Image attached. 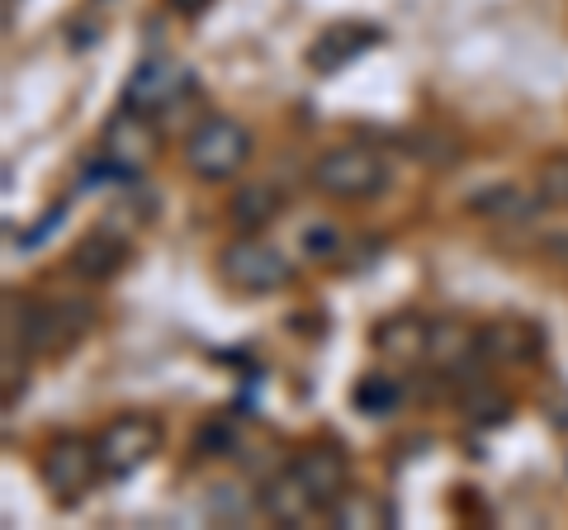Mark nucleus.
<instances>
[{
    "instance_id": "obj_1",
    "label": "nucleus",
    "mask_w": 568,
    "mask_h": 530,
    "mask_svg": "<svg viewBox=\"0 0 568 530\" xmlns=\"http://www.w3.org/2000/svg\"><path fill=\"white\" fill-rule=\"evenodd\" d=\"M91 323L95 313L85 298H20V332H6V342L20 337L29 356L58 360L71 346H81Z\"/></svg>"
},
{
    "instance_id": "obj_2",
    "label": "nucleus",
    "mask_w": 568,
    "mask_h": 530,
    "mask_svg": "<svg viewBox=\"0 0 568 530\" xmlns=\"http://www.w3.org/2000/svg\"><path fill=\"white\" fill-rule=\"evenodd\" d=\"M252 129L246 123H237L233 114H204L194 129L185 133V166L194 181H209V185H219V181H233V175L252 162Z\"/></svg>"
},
{
    "instance_id": "obj_3",
    "label": "nucleus",
    "mask_w": 568,
    "mask_h": 530,
    "mask_svg": "<svg viewBox=\"0 0 568 530\" xmlns=\"http://www.w3.org/2000/svg\"><path fill=\"white\" fill-rule=\"evenodd\" d=\"M313 185L336 204H369L388 190V162L375 147H327L313 162Z\"/></svg>"
},
{
    "instance_id": "obj_4",
    "label": "nucleus",
    "mask_w": 568,
    "mask_h": 530,
    "mask_svg": "<svg viewBox=\"0 0 568 530\" xmlns=\"http://www.w3.org/2000/svg\"><path fill=\"white\" fill-rule=\"evenodd\" d=\"M219 279L237 294H280L294 285V261L261 233H237L219 252Z\"/></svg>"
},
{
    "instance_id": "obj_5",
    "label": "nucleus",
    "mask_w": 568,
    "mask_h": 530,
    "mask_svg": "<svg viewBox=\"0 0 568 530\" xmlns=\"http://www.w3.org/2000/svg\"><path fill=\"white\" fill-rule=\"evenodd\" d=\"M100 473H104L100 450H95V440H85V436H58L39 459V479L52 492V502H62V507H77L85 492L95 488Z\"/></svg>"
},
{
    "instance_id": "obj_6",
    "label": "nucleus",
    "mask_w": 568,
    "mask_h": 530,
    "mask_svg": "<svg viewBox=\"0 0 568 530\" xmlns=\"http://www.w3.org/2000/svg\"><path fill=\"white\" fill-rule=\"evenodd\" d=\"M95 450H100L104 479H129V473H138L162 450V421L148 412H123L95 436Z\"/></svg>"
},
{
    "instance_id": "obj_7",
    "label": "nucleus",
    "mask_w": 568,
    "mask_h": 530,
    "mask_svg": "<svg viewBox=\"0 0 568 530\" xmlns=\"http://www.w3.org/2000/svg\"><path fill=\"white\" fill-rule=\"evenodd\" d=\"M194 91V77H190V67L185 62H175V58H162V52H152V58H142L133 67V77L123 81V104L138 114H166L175 110L185 95Z\"/></svg>"
},
{
    "instance_id": "obj_8",
    "label": "nucleus",
    "mask_w": 568,
    "mask_h": 530,
    "mask_svg": "<svg viewBox=\"0 0 568 530\" xmlns=\"http://www.w3.org/2000/svg\"><path fill=\"white\" fill-rule=\"evenodd\" d=\"M100 156L110 166H119L129 181H138V171H148L152 166V156H156V129H152V114H138V110H123L104 123V133H100Z\"/></svg>"
},
{
    "instance_id": "obj_9",
    "label": "nucleus",
    "mask_w": 568,
    "mask_h": 530,
    "mask_svg": "<svg viewBox=\"0 0 568 530\" xmlns=\"http://www.w3.org/2000/svg\"><path fill=\"white\" fill-rule=\"evenodd\" d=\"M384 39V33L375 29V24H355V20H346V24H332V29H323L317 39L308 43V67L317 77H336L342 67H351L361 52H369Z\"/></svg>"
},
{
    "instance_id": "obj_10",
    "label": "nucleus",
    "mask_w": 568,
    "mask_h": 530,
    "mask_svg": "<svg viewBox=\"0 0 568 530\" xmlns=\"http://www.w3.org/2000/svg\"><path fill=\"white\" fill-rule=\"evenodd\" d=\"M369 346H375L388 365L413 369V365L426 360V346H432V323L417 317V313H394V317H384V323H375V332H369Z\"/></svg>"
},
{
    "instance_id": "obj_11",
    "label": "nucleus",
    "mask_w": 568,
    "mask_h": 530,
    "mask_svg": "<svg viewBox=\"0 0 568 530\" xmlns=\"http://www.w3.org/2000/svg\"><path fill=\"white\" fill-rule=\"evenodd\" d=\"M256 507H261L271 521H280V526H304V521H313L317 511H323V502H317L313 492H308V483L298 479V469H294V465L265 479Z\"/></svg>"
},
{
    "instance_id": "obj_12",
    "label": "nucleus",
    "mask_w": 568,
    "mask_h": 530,
    "mask_svg": "<svg viewBox=\"0 0 568 530\" xmlns=\"http://www.w3.org/2000/svg\"><path fill=\"white\" fill-rule=\"evenodd\" d=\"M290 465L298 469V479L308 483L313 498L323 502V511L351 488V465H346V455L336 450V446H323V440H317V446H304V450L290 459Z\"/></svg>"
},
{
    "instance_id": "obj_13",
    "label": "nucleus",
    "mask_w": 568,
    "mask_h": 530,
    "mask_svg": "<svg viewBox=\"0 0 568 530\" xmlns=\"http://www.w3.org/2000/svg\"><path fill=\"white\" fill-rule=\"evenodd\" d=\"M478 356V332L459 317H440L432 323V346H426V360H432L446 379H469V360Z\"/></svg>"
},
{
    "instance_id": "obj_14",
    "label": "nucleus",
    "mask_w": 568,
    "mask_h": 530,
    "mask_svg": "<svg viewBox=\"0 0 568 530\" xmlns=\"http://www.w3.org/2000/svg\"><path fill=\"white\" fill-rule=\"evenodd\" d=\"M284 208V194L271 185V181H246L227 194V218H233L237 233H261L271 227Z\"/></svg>"
},
{
    "instance_id": "obj_15",
    "label": "nucleus",
    "mask_w": 568,
    "mask_h": 530,
    "mask_svg": "<svg viewBox=\"0 0 568 530\" xmlns=\"http://www.w3.org/2000/svg\"><path fill=\"white\" fill-rule=\"evenodd\" d=\"M123 261H129V242H119L114 233H95L71 252V275L91 279V285H104V279H114L123 271Z\"/></svg>"
},
{
    "instance_id": "obj_16",
    "label": "nucleus",
    "mask_w": 568,
    "mask_h": 530,
    "mask_svg": "<svg viewBox=\"0 0 568 530\" xmlns=\"http://www.w3.org/2000/svg\"><path fill=\"white\" fill-rule=\"evenodd\" d=\"M536 350H540L536 332L521 327V323H488V327H478V356L493 360V365H526Z\"/></svg>"
},
{
    "instance_id": "obj_17",
    "label": "nucleus",
    "mask_w": 568,
    "mask_h": 530,
    "mask_svg": "<svg viewBox=\"0 0 568 530\" xmlns=\"http://www.w3.org/2000/svg\"><path fill=\"white\" fill-rule=\"evenodd\" d=\"M536 194H526L517 185H488L484 194H474L469 208L474 214H484L493 223H530V214H536Z\"/></svg>"
},
{
    "instance_id": "obj_18",
    "label": "nucleus",
    "mask_w": 568,
    "mask_h": 530,
    "mask_svg": "<svg viewBox=\"0 0 568 530\" xmlns=\"http://www.w3.org/2000/svg\"><path fill=\"white\" fill-rule=\"evenodd\" d=\"M398 402H403V388H398L394 375H365L361 384H355V408L369 412V417L398 412Z\"/></svg>"
},
{
    "instance_id": "obj_19",
    "label": "nucleus",
    "mask_w": 568,
    "mask_h": 530,
    "mask_svg": "<svg viewBox=\"0 0 568 530\" xmlns=\"http://www.w3.org/2000/svg\"><path fill=\"white\" fill-rule=\"evenodd\" d=\"M327 517L332 526H342V530H361V526H384V511L375 498H365V492H342L332 507H327Z\"/></svg>"
},
{
    "instance_id": "obj_20",
    "label": "nucleus",
    "mask_w": 568,
    "mask_h": 530,
    "mask_svg": "<svg viewBox=\"0 0 568 530\" xmlns=\"http://www.w3.org/2000/svg\"><path fill=\"white\" fill-rule=\"evenodd\" d=\"M536 200L549 208H568V152L545 156L536 166Z\"/></svg>"
},
{
    "instance_id": "obj_21",
    "label": "nucleus",
    "mask_w": 568,
    "mask_h": 530,
    "mask_svg": "<svg viewBox=\"0 0 568 530\" xmlns=\"http://www.w3.org/2000/svg\"><path fill=\"white\" fill-rule=\"evenodd\" d=\"M336 246H342V237H336V227L332 223H313L304 227V252L313 261H332L336 256Z\"/></svg>"
},
{
    "instance_id": "obj_22",
    "label": "nucleus",
    "mask_w": 568,
    "mask_h": 530,
    "mask_svg": "<svg viewBox=\"0 0 568 530\" xmlns=\"http://www.w3.org/2000/svg\"><path fill=\"white\" fill-rule=\"evenodd\" d=\"M233 488H237V483H219V498L227 502V498H233ZM209 511H213V517H223V521L242 517V507H219V502H209Z\"/></svg>"
},
{
    "instance_id": "obj_23",
    "label": "nucleus",
    "mask_w": 568,
    "mask_h": 530,
    "mask_svg": "<svg viewBox=\"0 0 568 530\" xmlns=\"http://www.w3.org/2000/svg\"><path fill=\"white\" fill-rule=\"evenodd\" d=\"M166 6H171L175 14H185V20H194V14H204L213 0H166Z\"/></svg>"
}]
</instances>
